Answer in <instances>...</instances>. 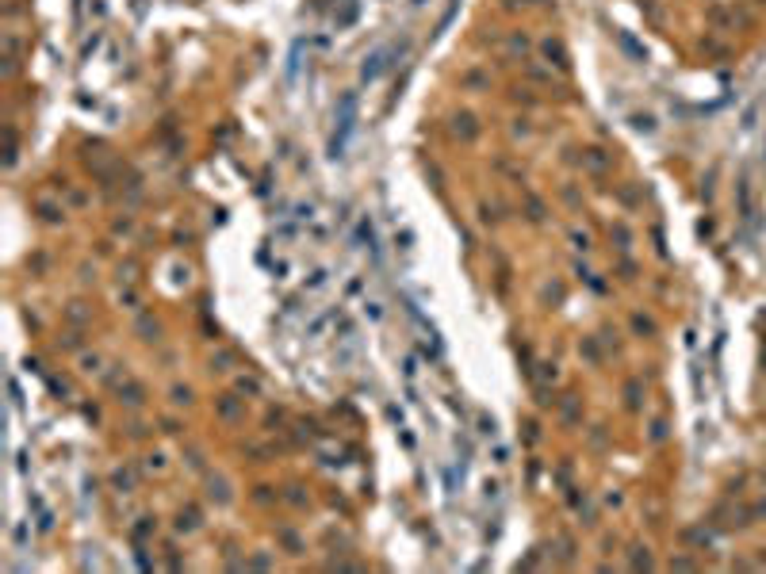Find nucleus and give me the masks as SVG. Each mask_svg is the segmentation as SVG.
<instances>
[{
	"mask_svg": "<svg viewBox=\"0 0 766 574\" xmlns=\"http://www.w3.org/2000/svg\"><path fill=\"white\" fill-rule=\"evenodd\" d=\"M353 96H349L345 103H342V127H337V134H334V157H337V149L345 146V138H349V130H353Z\"/></svg>",
	"mask_w": 766,
	"mask_h": 574,
	"instance_id": "f257e3e1",
	"label": "nucleus"
}]
</instances>
